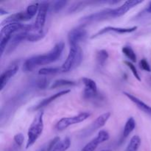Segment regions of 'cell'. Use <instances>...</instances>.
<instances>
[{"label":"cell","instance_id":"cell-1","mask_svg":"<svg viewBox=\"0 0 151 151\" xmlns=\"http://www.w3.org/2000/svg\"><path fill=\"white\" fill-rule=\"evenodd\" d=\"M65 44L63 41L58 43L49 52L44 55H38L27 59L23 65V70L25 72L33 71L37 67L54 63L60 59L64 50Z\"/></svg>","mask_w":151,"mask_h":151},{"label":"cell","instance_id":"cell-2","mask_svg":"<svg viewBox=\"0 0 151 151\" xmlns=\"http://www.w3.org/2000/svg\"><path fill=\"white\" fill-rule=\"evenodd\" d=\"M83 60V51L79 44L70 45L69 55L60 66L62 72H67L78 67Z\"/></svg>","mask_w":151,"mask_h":151},{"label":"cell","instance_id":"cell-3","mask_svg":"<svg viewBox=\"0 0 151 151\" xmlns=\"http://www.w3.org/2000/svg\"><path fill=\"white\" fill-rule=\"evenodd\" d=\"M44 130V113L39 112L34 118L27 132V142L26 148L28 149L33 145L42 134Z\"/></svg>","mask_w":151,"mask_h":151},{"label":"cell","instance_id":"cell-4","mask_svg":"<svg viewBox=\"0 0 151 151\" xmlns=\"http://www.w3.org/2000/svg\"><path fill=\"white\" fill-rule=\"evenodd\" d=\"M90 116H91V114L89 112H82L75 116L63 117L55 124V128L57 131H63L71 125L83 122Z\"/></svg>","mask_w":151,"mask_h":151},{"label":"cell","instance_id":"cell-5","mask_svg":"<svg viewBox=\"0 0 151 151\" xmlns=\"http://www.w3.org/2000/svg\"><path fill=\"white\" fill-rule=\"evenodd\" d=\"M111 18H114L113 9L108 8L82 17L80 20V22L82 24L85 25L88 24L94 23V22H101V21L106 20V19H111Z\"/></svg>","mask_w":151,"mask_h":151},{"label":"cell","instance_id":"cell-6","mask_svg":"<svg viewBox=\"0 0 151 151\" xmlns=\"http://www.w3.org/2000/svg\"><path fill=\"white\" fill-rule=\"evenodd\" d=\"M48 9L49 3L47 1H42L39 4V8L37 13L36 19L35 23L33 24V30L36 33H43Z\"/></svg>","mask_w":151,"mask_h":151},{"label":"cell","instance_id":"cell-7","mask_svg":"<svg viewBox=\"0 0 151 151\" xmlns=\"http://www.w3.org/2000/svg\"><path fill=\"white\" fill-rule=\"evenodd\" d=\"M87 32L83 27H78L71 29L68 33V41L70 45L79 44L86 38Z\"/></svg>","mask_w":151,"mask_h":151},{"label":"cell","instance_id":"cell-8","mask_svg":"<svg viewBox=\"0 0 151 151\" xmlns=\"http://www.w3.org/2000/svg\"><path fill=\"white\" fill-rule=\"evenodd\" d=\"M82 81L85 86L83 97L85 99H93L97 96V86L95 81L88 78H83Z\"/></svg>","mask_w":151,"mask_h":151},{"label":"cell","instance_id":"cell-9","mask_svg":"<svg viewBox=\"0 0 151 151\" xmlns=\"http://www.w3.org/2000/svg\"><path fill=\"white\" fill-rule=\"evenodd\" d=\"M111 116V113L110 112H106V113L103 114L100 116H99L91 124L89 127H88V130H86L84 131V134L85 136H88L89 134H92L93 132L96 131L97 130L100 129L102 127H103L105 125V124L107 122V121L109 120V118Z\"/></svg>","mask_w":151,"mask_h":151},{"label":"cell","instance_id":"cell-10","mask_svg":"<svg viewBox=\"0 0 151 151\" xmlns=\"http://www.w3.org/2000/svg\"><path fill=\"white\" fill-rule=\"evenodd\" d=\"M137 29V27H106L103 28V29H100L98 32H96L95 34L91 37V38H97V37L100 36V35H103V34L108 33V32H116V33L119 34H124V33H131V32H134Z\"/></svg>","mask_w":151,"mask_h":151},{"label":"cell","instance_id":"cell-11","mask_svg":"<svg viewBox=\"0 0 151 151\" xmlns=\"http://www.w3.org/2000/svg\"><path fill=\"white\" fill-rule=\"evenodd\" d=\"M142 2L143 1H142V0H131V1L129 0V1H126L125 2H124L123 4L119 6V7L113 9L114 18L119 17V16H123L124 14H125L131 8H133L135 6L138 5L139 4Z\"/></svg>","mask_w":151,"mask_h":151},{"label":"cell","instance_id":"cell-12","mask_svg":"<svg viewBox=\"0 0 151 151\" xmlns=\"http://www.w3.org/2000/svg\"><path fill=\"white\" fill-rule=\"evenodd\" d=\"M29 32H25V31H22V32H19L18 33L15 34L13 36V38L10 40V43H9L7 48L6 50L7 53H10L13 52L22 41H27V37L29 35Z\"/></svg>","mask_w":151,"mask_h":151},{"label":"cell","instance_id":"cell-13","mask_svg":"<svg viewBox=\"0 0 151 151\" xmlns=\"http://www.w3.org/2000/svg\"><path fill=\"white\" fill-rule=\"evenodd\" d=\"M19 69V65L13 64L9 66L0 77V89L2 90L7 85V82L17 73Z\"/></svg>","mask_w":151,"mask_h":151},{"label":"cell","instance_id":"cell-14","mask_svg":"<svg viewBox=\"0 0 151 151\" xmlns=\"http://www.w3.org/2000/svg\"><path fill=\"white\" fill-rule=\"evenodd\" d=\"M70 91H71L70 89H66V90H63V91H59V92L56 93V94H52V95L50 96L49 97H47V98H45V99H44V100H41V101L38 104H37L36 106H34L33 109H32V110L33 111L40 110V109H42V108H44V107H46V106H48V105H50V103H52L53 101H55L56 99L59 98V97H62V96H63V95H66V94H69Z\"/></svg>","mask_w":151,"mask_h":151},{"label":"cell","instance_id":"cell-15","mask_svg":"<svg viewBox=\"0 0 151 151\" xmlns=\"http://www.w3.org/2000/svg\"><path fill=\"white\" fill-rule=\"evenodd\" d=\"M123 94H125V96H126L127 97H128V99H129L130 100H131L132 103H134V104L137 106V107L138 108L139 110H141L142 111L144 112L145 114H147L148 116H151V107L150 106H149L148 105H147L146 103H145L144 102L142 101L140 99H139L138 97H135V96H134L133 94H129V93L128 92H123Z\"/></svg>","mask_w":151,"mask_h":151},{"label":"cell","instance_id":"cell-16","mask_svg":"<svg viewBox=\"0 0 151 151\" xmlns=\"http://www.w3.org/2000/svg\"><path fill=\"white\" fill-rule=\"evenodd\" d=\"M32 18V16H29V13L27 11L19 12V13H14V14H12L11 16H8L7 19L3 21L2 24H4V23H6L5 24H7L14 23V22L19 23V22H26V21L30 20Z\"/></svg>","mask_w":151,"mask_h":151},{"label":"cell","instance_id":"cell-17","mask_svg":"<svg viewBox=\"0 0 151 151\" xmlns=\"http://www.w3.org/2000/svg\"><path fill=\"white\" fill-rule=\"evenodd\" d=\"M136 128V121L134 119V117H130L128 118V121L125 123V127H124L123 133H122V139H126L130 134L132 133V131H134V128Z\"/></svg>","mask_w":151,"mask_h":151},{"label":"cell","instance_id":"cell-18","mask_svg":"<svg viewBox=\"0 0 151 151\" xmlns=\"http://www.w3.org/2000/svg\"><path fill=\"white\" fill-rule=\"evenodd\" d=\"M71 145V140L69 137H66L60 141L52 151H66Z\"/></svg>","mask_w":151,"mask_h":151},{"label":"cell","instance_id":"cell-19","mask_svg":"<svg viewBox=\"0 0 151 151\" xmlns=\"http://www.w3.org/2000/svg\"><path fill=\"white\" fill-rule=\"evenodd\" d=\"M141 145V139L139 136H134L131 138L125 151H137Z\"/></svg>","mask_w":151,"mask_h":151},{"label":"cell","instance_id":"cell-20","mask_svg":"<svg viewBox=\"0 0 151 151\" xmlns=\"http://www.w3.org/2000/svg\"><path fill=\"white\" fill-rule=\"evenodd\" d=\"M76 84L77 83L75 82L72 81H69V80L59 79L52 83V84L50 86V88L53 89V88H59V87L62 86H76Z\"/></svg>","mask_w":151,"mask_h":151},{"label":"cell","instance_id":"cell-21","mask_svg":"<svg viewBox=\"0 0 151 151\" xmlns=\"http://www.w3.org/2000/svg\"><path fill=\"white\" fill-rule=\"evenodd\" d=\"M109 52L106 50H101L97 51L96 54V60H97V63L101 66H104L106 60L109 58Z\"/></svg>","mask_w":151,"mask_h":151},{"label":"cell","instance_id":"cell-22","mask_svg":"<svg viewBox=\"0 0 151 151\" xmlns=\"http://www.w3.org/2000/svg\"><path fill=\"white\" fill-rule=\"evenodd\" d=\"M62 73V71L60 67H48V68H42L38 71V75H55V74Z\"/></svg>","mask_w":151,"mask_h":151},{"label":"cell","instance_id":"cell-23","mask_svg":"<svg viewBox=\"0 0 151 151\" xmlns=\"http://www.w3.org/2000/svg\"><path fill=\"white\" fill-rule=\"evenodd\" d=\"M122 51L123 54L131 60L133 63L137 62V55H136L135 52L133 50V49L130 47H123L122 49Z\"/></svg>","mask_w":151,"mask_h":151},{"label":"cell","instance_id":"cell-24","mask_svg":"<svg viewBox=\"0 0 151 151\" xmlns=\"http://www.w3.org/2000/svg\"><path fill=\"white\" fill-rule=\"evenodd\" d=\"M109 138H110V135H109V132L106 131H104V130H102V131H100L98 133V134H97V137L95 139L97 140V142L100 144H101V143L108 141L109 139Z\"/></svg>","mask_w":151,"mask_h":151},{"label":"cell","instance_id":"cell-25","mask_svg":"<svg viewBox=\"0 0 151 151\" xmlns=\"http://www.w3.org/2000/svg\"><path fill=\"white\" fill-rule=\"evenodd\" d=\"M99 145H100V143H99L98 142H97V140L94 138V139H92L91 142H89L88 144L86 145L81 151H94Z\"/></svg>","mask_w":151,"mask_h":151},{"label":"cell","instance_id":"cell-26","mask_svg":"<svg viewBox=\"0 0 151 151\" xmlns=\"http://www.w3.org/2000/svg\"><path fill=\"white\" fill-rule=\"evenodd\" d=\"M44 37V33H31V32H29V35H28L27 37V41H31V42H35V41H38L39 40L42 39Z\"/></svg>","mask_w":151,"mask_h":151},{"label":"cell","instance_id":"cell-27","mask_svg":"<svg viewBox=\"0 0 151 151\" xmlns=\"http://www.w3.org/2000/svg\"><path fill=\"white\" fill-rule=\"evenodd\" d=\"M125 63L127 65V66H128V67L130 69H131V72H132L133 75H134V77H135V78H137V79L139 81H141V78H140L138 72H137V69H136V66H134V65L133 64V63H131V62L127 61V60H125Z\"/></svg>","mask_w":151,"mask_h":151},{"label":"cell","instance_id":"cell-28","mask_svg":"<svg viewBox=\"0 0 151 151\" xmlns=\"http://www.w3.org/2000/svg\"><path fill=\"white\" fill-rule=\"evenodd\" d=\"M90 3H91L90 1H81V2H78L75 4H74V5L72 7V8L69 9V11L70 12L78 11V10H81V9H82L83 7L89 4Z\"/></svg>","mask_w":151,"mask_h":151},{"label":"cell","instance_id":"cell-29","mask_svg":"<svg viewBox=\"0 0 151 151\" xmlns=\"http://www.w3.org/2000/svg\"><path fill=\"white\" fill-rule=\"evenodd\" d=\"M67 4V1H57L54 3L53 4V10H54L55 13L57 12L60 11L63 7H65V5Z\"/></svg>","mask_w":151,"mask_h":151},{"label":"cell","instance_id":"cell-30","mask_svg":"<svg viewBox=\"0 0 151 151\" xmlns=\"http://www.w3.org/2000/svg\"><path fill=\"white\" fill-rule=\"evenodd\" d=\"M47 86H48V81L45 78H40L37 81V87L40 89H45Z\"/></svg>","mask_w":151,"mask_h":151},{"label":"cell","instance_id":"cell-31","mask_svg":"<svg viewBox=\"0 0 151 151\" xmlns=\"http://www.w3.org/2000/svg\"><path fill=\"white\" fill-rule=\"evenodd\" d=\"M139 65H140V67H141V69H142L143 70L146 71V72H151V68L150 66V65H149V63L147 62V60H146V59H142L141 60H140V63H139Z\"/></svg>","mask_w":151,"mask_h":151},{"label":"cell","instance_id":"cell-32","mask_svg":"<svg viewBox=\"0 0 151 151\" xmlns=\"http://www.w3.org/2000/svg\"><path fill=\"white\" fill-rule=\"evenodd\" d=\"M14 142L18 146H22V144L24 143V137L22 134H17L14 136Z\"/></svg>","mask_w":151,"mask_h":151},{"label":"cell","instance_id":"cell-33","mask_svg":"<svg viewBox=\"0 0 151 151\" xmlns=\"http://www.w3.org/2000/svg\"><path fill=\"white\" fill-rule=\"evenodd\" d=\"M7 13H8V12H7L6 10H4L2 8L0 9V16H3L4 14H7Z\"/></svg>","mask_w":151,"mask_h":151},{"label":"cell","instance_id":"cell-34","mask_svg":"<svg viewBox=\"0 0 151 151\" xmlns=\"http://www.w3.org/2000/svg\"><path fill=\"white\" fill-rule=\"evenodd\" d=\"M146 10H147V13H151V1H150V4H149L148 7H147V9H146Z\"/></svg>","mask_w":151,"mask_h":151},{"label":"cell","instance_id":"cell-35","mask_svg":"<svg viewBox=\"0 0 151 151\" xmlns=\"http://www.w3.org/2000/svg\"><path fill=\"white\" fill-rule=\"evenodd\" d=\"M101 151H111V150H101Z\"/></svg>","mask_w":151,"mask_h":151}]
</instances>
